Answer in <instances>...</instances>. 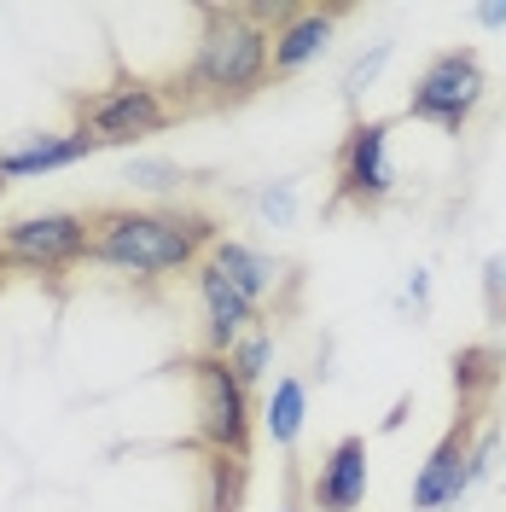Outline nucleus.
Returning <instances> with one entry per match:
<instances>
[{
    "label": "nucleus",
    "mask_w": 506,
    "mask_h": 512,
    "mask_svg": "<svg viewBox=\"0 0 506 512\" xmlns=\"http://www.w3.org/2000/svg\"><path fill=\"white\" fill-rule=\"evenodd\" d=\"M477 30H506V0H489V6H477Z\"/></svg>",
    "instance_id": "b1692460"
},
{
    "label": "nucleus",
    "mask_w": 506,
    "mask_h": 512,
    "mask_svg": "<svg viewBox=\"0 0 506 512\" xmlns=\"http://www.w3.org/2000/svg\"><path fill=\"white\" fill-rule=\"evenodd\" d=\"M0 192H6V175H0Z\"/></svg>",
    "instance_id": "bb28decb"
},
{
    "label": "nucleus",
    "mask_w": 506,
    "mask_h": 512,
    "mask_svg": "<svg viewBox=\"0 0 506 512\" xmlns=\"http://www.w3.org/2000/svg\"><path fill=\"white\" fill-rule=\"evenodd\" d=\"M367 483H373L367 437H338V443L326 448V460H320L309 501H315L320 512H355L361 501H367Z\"/></svg>",
    "instance_id": "9d476101"
},
{
    "label": "nucleus",
    "mask_w": 506,
    "mask_h": 512,
    "mask_svg": "<svg viewBox=\"0 0 506 512\" xmlns=\"http://www.w3.org/2000/svg\"><path fill=\"white\" fill-rule=\"evenodd\" d=\"M251 210H256V222L262 227H297V210H303V192H297V181H262L251 198Z\"/></svg>",
    "instance_id": "6ab92c4d"
},
{
    "label": "nucleus",
    "mask_w": 506,
    "mask_h": 512,
    "mask_svg": "<svg viewBox=\"0 0 506 512\" xmlns=\"http://www.w3.org/2000/svg\"><path fill=\"white\" fill-rule=\"evenodd\" d=\"M501 379H506L501 350H489V344H466V350H454V390H460V408H477Z\"/></svg>",
    "instance_id": "2eb2a0df"
},
{
    "label": "nucleus",
    "mask_w": 506,
    "mask_h": 512,
    "mask_svg": "<svg viewBox=\"0 0 506 512\" xmlns=\"http://www.w3.org/2000/svg\"><path fill=\"white\" fill-rule=\"evenodd\" d=\"M274 76V30L251 6H204V35L187 64V82H175L181 105H239L268 88Z\"/></svg>",
    "instance_id": "f03ea898"
},
{
    "label": "nucleus",
    "mask_w": 506,
    "mask_h": 512,
    "mask_svg": "<svg viewBox=\"0 0 506 512\" xmlns=\"http://www.w3.org/2000/svg\"><path fill=\"white\" fill-rule=\"evenodd\" d=\"M222 361L233 367V379L245 384V390H256V384L268 379V367H274V332H268V326H251V332L222 355Z\"/></svg>",
    "instance_id": "f3484780"
},
{
    "label": "nucleus",
    "mask_w": 506,
    "mask_h": 512,
    "mask_svg": "<svg viewBox=\"0 0 506 512\" xmlns=\"http://www.w3.org/2000/svg\"><path fill=\"white\" fill-rule=\"evenodd\" d=\"M402 309H413V315L431 309V268H413L408 274V286H402Z\"/></svg>",
    "instance_id": "5701e85b"
},
{
    "label": "nucleus",
    "mask_w": 506,
    "mask_h": 512,
    "mask_svg": "<svg viewBox=\"0 0 506 512\" xmlns=\"http://www.w3.org/2000/svg\"><path fill=\"white\" fill-rule=\"evenodd\" d=\"M344 24V12H291L280 30H274V76H297L332 47V35Z\"/></svg>",
    "instance_id": "f8f14e48"
},
{
    "label": "nucleus",
    "mask_w": 506,
    "mask_h": 512,
    "mask_svg": "<svg viewBox=\"0 0 506 512\" xmlns=\"http://www.w3.org/2000/svg\"><path fill=\"white\" fill-rule=\"evenodd\" d=\"M88 239H94V222L76 210L18 216L0 227V262L18 274H64V268L88 262Z\"/></svg>",
    "instance_id": "39448f33"
},
{
    "label": "nucleus",
    "mask_w": 506,
    "mask_h": 512,
    "mask_svg": "<svg viewBox=\"0 0 506 512\" xmlns=\"http://www.w3.org/2000/svg\"><path fill=\"white\" fill-rule=\"evenodd\" d=\"M495 454H501V431H495V425L472 431V448H466V489H477V483L495 472Z\"/></svg>",
    "instance_id": "412c9836"
},
{
    "label": "nucleus",
    "mask_w": 506,
    "mask_h": 512,
    "mask_svg": "<svg viewBox=\"0 0 506 512\" xmlns=\"http://www.w3.org/2000/svg\"><path fill=\"white\" fill-rule=\"evenodd\" d=\"M402 175L390 158V123L367 117L344 134L338 146V204H361V210H379L384 198H396Z\"/></svg>",
    "instance_id": "0eeeda50"
},
{
    "label": "nucleus",
    "mask_w": 506,
    "mask_h": 512,
    "mask_svg": "<svg viewBox=\"0 0 506 512\" xmlns=\"http://www.w3.org/2000/svg\"><path fill=\"white\" fill-rule=\"evenodd\" d=\"M99 140L88 128H64V134H30V140H18V146H6L0 152V175L6 181H35V175H59L70 163L94 158Z\"/></svg>",
    "instance_id": "9b49d317"
},
{
    "label": "nucleus",
    "mask_w": 506,
    "mask_h": 512,
    "mask_svg": "<svg viewBox=\"0 0 506 512\" xmlns=\"http://www.w3.org/2000/svg\"><path fill=\"white\" fill-rule=\"evenodd\" d=\"M204 262H216L227 280L245 291V297H256V303H262V297L274 291V280H280V262H274L268 251H256L251 239H216Z\"/></svg>",
    "instance_id": "4468645a"
},
{
    "label": "nucleus",
    "mask_w": 506,
    "mask_h": 512,
    "mask_svg": "<svg viewBox=\"0 0 506 512\" xmlns=\"http://www.w3.org/2000/svg\"><path fill=\"white\" fill-rule=\"evenodd\" d=\"M169 117H175V99L158 82H140V76H123V82L82 99V128L99 146H140L146 134H163Z\"/></svg>",
    "instance_id": "423d86ee"
},
{
    "label": "nucleus",
    "mask_w": 506,
    "mask_h": 512,
    "mask_svg": "<svg viewBox=\"0 0 506 512\" xmlns=\"http://www.w3.org/2000/svg\"><path fill=\"white\" fill-rule=\"evenodd\" d=\"M192 286H198V309H204L210 355H227L256 326L262 303H256V297H245V291H239L222 268H216V262H198V268H192Z\"/></svg>",
    "instance_id": "1a4fd4ad"
},
{
    "label": "nucleus",
    "mask_w": 506,
    "mask_h": 512,
    "mask_svg": "<svg viewBox=\"0 0 506 512\" xmlns=\"http://www.w3.org/2000/svg\"><path fill=\"white\" fill-rule=\"evenodd\" d=\"M466 448H472V414L454 419L437 437V448L419 460V472H413V512L460 507V495H466Z\"/></svg>",
    "instance_id": "6e6552de"
},
{
    "label": "nucleus",
    "mask_w": 506,
    "mask_h": 512,
    "mask_svg": "<svg viewBox=\"0 0 506 512\" xmlns=\"http://www.w3.org/2000/svg\"><path fill=\"white\" fill-rule=\"evenodd\" d=\"M88 222H94L88 262L128 274V280L187 274L222 239L216 216H204V210H99Z\"/></svg>",
    "instance_id": "f257e3e1"
},
{
    "label": "nucleus",
    "mask_w": 506,
    "mask_h": 512,
    "mask_svg": "<svg viewBox=\"0 0 506 512\" xmlns=\"http://www.w3.org/2000/svg\"><path fill=\"white\" fill-rule=\"evenodd\" d=\"M280 512H303V501H285V507Z\"/></svg>",
    "instance_id": "a878e982"
},
{
    "label": "nucleus",
    "mask_w": 506,
    "mask_h": 512,
    "mask_svg": "<svg viewBox=\"0 0 506 512\" xmlns=\"http://www.w3.org/2000/svg\"><path fill=\"white\" fill-rule=\"evenodd\" d=\"M256 425H262V437H268L274 448L291 454V448L303 443V425H309V384L303 379H274V390H268Z\"/></svg>",
    "instance_id": "ddd939ff"
},
{
    "label": "nucleus",
    "mask_w": 506,
    "mask_h": 512,
    "mask_svg": "<svg viewBox=\"0 0 506 512\" xmlns=\"http://www.w3.org/2000/svg\"><path fill=\"white\" fill-rule=\"evenodd\" d=\"M402 419H408V402H396V408L384 414V425H379V431H402Z\"/></svg>",
    "instance_id": "393cba45"
},
{
    "label": "nucleus",
    "mask_w": 506,
    "mask_h": 512,
    "mask_svg": "<svg viewBox=\"0 0 506 512\" xmlns=\"http://www.w3.org/2000/svg\"><path fill=\"white\" fill-rule=\"evenodd\" d=\"M483 94H489L483 59H477L472 47H443L437 59L413 76L408 117H413V123L443 128V134H466V123L477 117Z\"/></svg>",
    "instance_id": "7ed1b4c3"
},
{
    "label": "nucleus",
    "mask_w": 506,
    "mask_h": 512,
    "mask_svg": "<svg viewBox=\"0 0 506 512\" xmlns=\"http://www.w3.org/2000/svg\"><path fill=\"white\" fill-rule=\"evenodd\" d=\"M204 512H245V460L210 454V466H204Z\"/></svg>",
    "instance_id": "dca6fc26"
},
{
    "label": "nucleus",
    "mask_w": 506,
    "mask_h": 512,
    "mask_svg": "<svg viewBox=\"0 0 506 512\" xmlns=\"http://www.w3.org/2000/svg\"><path fill=\"white\" fill-rule=\"evenodd\" d=\"M123 181H128L134 192H158V198H163V192H181V187L192 181V175H187V169H181L175 158H152V152H134V158L123 163Z\"/></svg>",
    "instance_id": "a211bd4d"
},
{
    "label": "nucleus",
    "mask_w": 506,
    "mask_h": 512,
    "mask_svg": "<svg viewBox=\"0 0 506 512\" xmlns=\"http://www.w3.org/2000/svg\"><path fill=\"white\" fill-rule=\"evenodd\" d=\"M192 379H198V437H204V448L227 454V460H251V443H256L251 390L233 379V367L222 355H198Z\"/></svg>",
    "instance_id": "20e7f679"
},
{
    "label": "nucleus",
    "mask_w": 506,
    "mask_h": 512,
    "mask_svg": "<svg viewBox=\"0 0 506 512\" xmlns=\"http://www.w3.org/2000/svg\"><path fill=\"white\" fill-rule=\"evenodd\" d=\"M483 303H489V315H506V256L483 262Z\"/></svg>",
    "instance_id": "4be33fe9"
},
{
    "label": "nucleus",
    "mask_w": 506,
    "mask_h": 512,
    "mask_svg": "<svg viewBox=\"0 0 506 512\" xmlns=\"http://www.w3.org/2000/svg\"><path fill=\"white\" fill-rule=\"evenodd\" d=\"M390 59H396V35H384V41H373L367 53H355V59H349V70H344V99L367 94L384 70H390Z\"/></svg>",
    "instance_id": "aec40b11"
}]
</instances>
